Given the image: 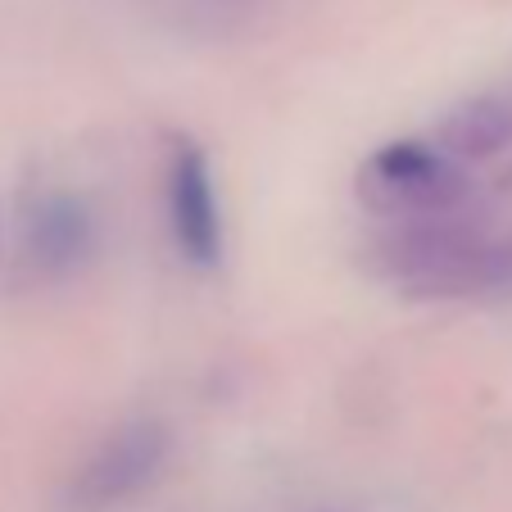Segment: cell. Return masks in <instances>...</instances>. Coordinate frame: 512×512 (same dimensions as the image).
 <instances>
[{
  "label": "cell",
  "mask_w": 512,
  "mask_h": 512,
  "mask_svg": "<svg viewBox=\"0 0 512 512\" xmlns=\"http://www.w3.org/2000/svg\"><path fill=\"white\" fill-rule=\"evenodd\" d=\"M96 245V227L82 200L73 195H50L32 209L28 218V259L46 277H64V272L82 268Z\"/></svg>",
  "instance_id": "cell-5"
},
{
  "label": "cell",
  "mask_w": 512,
  "mask_h": 512,
  "mask_svg": "<svg viewBox=\"0 0 512 512\" xmlns=\"http://www.w3.org/2000/svg\"><path fill=\"white\" fill-rule=\"evenodd\" d=\"M358 195L386 218L426 223V218L463 213V204L472 200V177L440 145L390 141L358 168Z\"/></svg>",
  "instance_id": "cell-1"
},
{
  "label": "cell",
  "mask_w": 512,
  "mask_h": 512,
  "mask_svg": "<svg viewBox=\"0 0 512 512\" xmlns=\"http://www.w3.org/2000/svg\"><path fill=\"white\" fill-rule=\"evenodd\" d=\"M168 458V431L150 417L123 422L100 440V449L82 463V472L68 485L73 512H109L118 503L136 499L145 485H155Z\"/></svg>",
  "instance_id": "cell-3"
},
{
  "label": "cell",
  "mask_w": 512,
  "mask_h": 512,
  "mask_svg": "<svg viewBox=\"0 0 512 512\" xmlns=\"http://www.w3.org/2000/svg\"><path fill=\"white\" fill-rule=\"evenodd\" d=\"M490 286L512 290V241H508V245H494V272H490Z\"/></svg>",
  "instance_id": "cell-7"
},
{
  "label": "cell",
  "mask_w": 512,
  "mask_h": 512,
  "mask_svg": "<svg viewBox=\"0 0 512 512\" xmlns=\"http://www.w3.org/2000/svg\"><path fill=\"white\" fill-rule=\"evenodd\" d=\"M395 277L417 286L422 295H463L485 290L494 272V245L463 218H426L404 223L386 245Z\"/></svg>",
  "instance_id": "cell-2"
},
{
  "label": "cell",
  "mask_w": 512,
  "mask_h": 512,
  "mask_svg": "<svg viewBox=\"0 0 512 512\" xmlns=\"http://www.w3.org/2000/svg\"><path fill=\"white\" fill-rule=\"evenodd\" d=\"M168 218H173V241L191 263L209 268L223 254V218L213 200L209 164L195 145H177L168 164Z\"/></svg>",
  "instance_id": "cell-4"
},
{
  "label": "cell",
  "mask_w": 512,
  "mask_h": 512,
  "mask_svg": "<svg viewBox=\"0 0 512 512\" xmlns=\"http://www.w3.org/2000/svg\"><path fill=\"white\" fill-rule=\"evenodd\" d=\"M512 145V105L508 100H472L440 123V150L463 159H490Z\"/></svg>",
  "instance_id": "cell-6"
}]
</instances>
